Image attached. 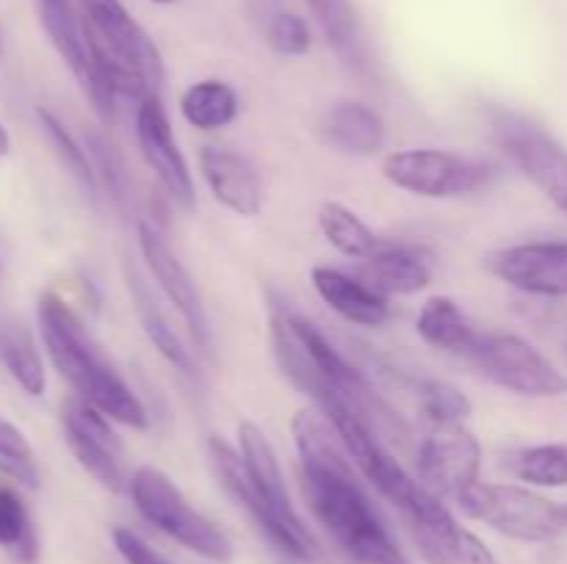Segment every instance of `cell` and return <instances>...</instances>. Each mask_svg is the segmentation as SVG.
<instances>
[{
	"mask_svg": "<svg viewBox=\"0 0 567 564\" xmlns=\"http://www.w3.org/2000/svg\"><path fill=\"white\" fill-rule=\"evenodd\" d=\"M291 435L302 495L327 534L358 564H408L324 412L316 407L299 409Z\"/></svg>",
	"mask_w": 567,
	"mask_h": 564,
	"instance_id": "obj_1",
	"label": "cell"
},
{
	"mask_svg": "<svg viewBox=\"0 0 567 564\" xmlns=\"http://www.w3.org/2000/svg\"><path fill=\"white\" fill-rule=\"evenodd\" d=\"M208 464L216 484L249 514L277 551L297 562H313L319 556L313 534L288 495L275 446L258 424H238V451L219 435L210 437Z\"/></svg>",
	"mask_w": 567,
	"mask_h": 564,
	"instance_id": "obj_2",
	"label": "cell"
},
{
	"mask_svg": "<svg viewBox=\"0 0 567 564\" xmlns=\"http://www.w3.org/2000/svg\"><path fill=\"white\" fill-rule=\"evenodd\" d=\"M37 315L44 352L55 370L70 382L75 396L109 415L114 424L138 431L150 429V412L144 401L105 357L75 310L55 293H44L39 299Z\"/></svg>",
	"mask_w": 567,
	"mask_h": 564,
	"instance_id": "obj_3",
	"label": "cell"
},
{
	"mask_svg": "<svg viewBox=\"0 0 567 564\" xmlns=\"http://www.w3.org/2000/svg\"><path fill=\"white\" fill-rule=\"evenodd\" d=\"M127 492H131L136 512L150 525L172 536L177 545L197 553V556L210 558V562H230L233 558L230 536L214 520L205 518L199 509H194L181 492V487L164 470L153 468V464L136 468L131 473Z\"/></svg>",
	"mask_w": 567,
	"mask_h": 564,
	"instance_id": "obj_4",
	"label": "cell"
},
{
	"mask_svg": "<svg viewBox=\"0 0 567 564\" xmlns=\"http://www.w3.org/2000/svg\"><path fill=\"white\" fill-rule=\"evenodd\" d=\"M487 119L509 164L567 219V149L520 111L491 108Z\"/></svg>",
	"mask_w": 567,
	"mask_h": 564,
	"instance_id": "obj_5",
	"label": "cell"
},
{
	"mask_svg": "<svg viewBox=\"0 0 567 564\" xmlns=\"http://www.w3.org/2000/svg\"><path fill=\"white\" fill-rule=\"evenodd\" d=\"M454 503L468 518L520 542H551L567 525L559 503L518 484L476 481Z\"/></svg>",
	"mask_w": 567,
	"mask_h": 564,
	"instance_id": "obj_6",
	"label": "cell"
},
{
	"mask_svg": "<svg viewBox=\"0 0 567 564\" xmlns=\"http://www.w3.org/2000/svg\"><path fill=\"white\" fill-rule=\"evenodd\" d=\"M465 359L502 390L526 398H559L567 376L540 348L513 332H480Z\"/></svg>",
	"mask_w": 567,
	"mask_h": 564,
	"instance_id": "obj_7",
	"label": "cell"
},
{
	"mask_svg": "<svg viewBox=\"0 0 567 564\" xmlns=\"http://www.w3.org/2000/svg\"><path fill=\"white\" fill-rule=\"evenodd\" d=\"M382 175L399 191L424 199H457L491 182L493 166L452 149H396L382 160Z\"/></svg>",
	"mask_w": 567,
	"mask_h": 564,
	"instance_id": "obj_8",
	"label": "cell"
},
{
	"mask_svg": "<svg viewBox=\"0 0 567 564\" xmlns=\"http://www.w3.org/2000/svg\"><path fill=\"white\" fill-rule=\"evenodd\" d=\"M78 6H81L83 39L103 48L120 64L136 72L147 83L150 92L161 94L166 77L164 55L153 36L125 9V3L122 0H78Z\"/></svg>",
	"mask_w": 567,
	"mask_h": 564,
	"instance_id": "obj_9",
	"label": "cell"
},
{
	"mask_svg": "<svg viewBox=\"0 0 567 564\" xmlns=\"http://www.w3.org/2000/svg\"><path fill=\"white\" fill-rule=\"evenodd\" d=\"M136 241L150 274L155 276V282H158V288L164 291V296L169 299V304L177 310L183 324H186L192 343L199 348V354L210 357L214 332H210L208 310H205L203 293H199L192 271L183 265V260L177 258V252L172 249V243L166 241V236L158 230L155 221L138 219Z\"/></svg>",
	"mask_w": 567,
	"mask_h": 564,
	"instance_id": "obj_10",
	"label": "cell"
},
{
	"mask_svg": "<svg viewBox=\"0 0 567 564\" xmlns=\"http://www.w3.org/2000/svg\"><path fill=\"white\" fill-rule=\"evenodd\" d=\"M61 429L64 442L75 462L109 492H125L131 476L125 470V448L111 426L109 415L100 412L83 398L72 396L61 407Z\"/></svg>",
	"mask_w": 567,
	"mask_h": 564,
	"instance_id": "obj_11",
	"label": "cell"
},
{
	"mask_svg": "<svg viewBox=\"0 0 567 564\" xmlns=\"http://www.w3.org/2000/svg\"><path fill=\"white\" fill-rule=\"evenodd\" d=\"M482 473V442L465 424H437L419 448V479L435 495L457 501Z\"/></svg>",
	"mask_w": 567,
	"mask_h": 564,
	"instance_id": "obj_12",
	"label": "cell"
},
{
	"mask_svg": "<svg viewBox=\"0 0 567 564\" xmlns=\"http://www.w3.org/2000/svg\"><path fill=\"white\" fill-rule=\"evenodd\" d=\"M136 142L142 149L144 164L153 169L164 191L181 205L183 210H192L197 202V188H194L192 169L177 147L175 130H172L169 114L161 100V94H147L136 105Z\"/></svg>",
	"mask_w": 567,
	"mask_h": 564,
	"instance_id": "obj_13",
	"label": "cell"
},
{
	"mask_svg": "<svg viewBox=\"0 0 567 564\" xmlns=\"http://www.w3.org/2000/svg\"><path fill=\"white\" fill-rule=\"evenodd\" d=\"M493 274L515 291L529 296L565 299L567 296V243L535 241L502 249L491 260Z\"/></svg>",
	"mask_w": 567,
	"mask_h": 564,
	"instance_id": "obj_14",
	"label": "cell"
},
{
	"mask_svg": "<svg viewBox=\"0 0 567 564\" xmlns=\"http://www.w3.org/2000/svg\"><path fill=\"white\" fill-rule=\"evenodd\" d=\"M199 171L210 197L241 219H252L264 210V180L247 155L227 147L199 149Z\"/></svg>",
	"mask_w": 567,
	"mask_h": 564,
	"instance_id": "obj_15",
	"label": "cell"
},
{
	"mask_svg": "<svg viewBox=\"0 0 567 564\" xmlns=\"http://www.w3.org/2000/svg\"><path fill=\"white\" fill-rule=\"evenodd\" d=\"M310 282H313V291L319 293L321 302L336 310L349 324L382 326L391 318L388 296L365 285L360 276H349L347 271L332 269V265H313Z\"/></svg>",
	"mask_w": 567,
	"mask_h": 564,
	"instance_id": "obj_16",
	"label": "cell"
},
{
	"mask_svg": "<svg viewBox=\"0 0 567 564\" xmlns=\"http://www.w3.org/2000/svg\"><path fill=\"white\" fill-rule=\"evenodd\" d=\"M360 280L382 296H413L432 282V263L421 249L388 241L374 258L363 260Z\"/></svg>",
	"mask_w": 567,
	"mask_h": 564,
	"instance_id": "obj_17",
	"label": "cell"
},
{
	"mask_svg": "<svg viewBox=\"0 0 567 564\" xmlns=\"http://www.w3.org/2000/svg\"><path fill=\"white\" fill-rule=\"evenodd\" d=\"M125 280H127V291H131L133 307H136L138 324H142L144 335L147 341L153 343L155 352L177 370L186 379H197V357L192 354V348L183 343V337L177 335V330L172 326L169 315L161 310L158 299L153 296V291L147 288V282L138 276V271L125 269Z\"/></svg>",
	"mask_w": 567,
	"mask_h": 564,
	"instance_id": "obj_18",
	"label": "cell"
},
{
	"mask_svg": "<svg viewBox=\"0 0 567 564\" xmlns=\"http://www.w3.org/2000/svg\"><path fill=\"white\" fill-rule=\"evenodd\" d=\"M37 9L50 44L61 55V61L70 66L78 86L89 97V88H92V61H89L86 39H83L81 11L72 6V0H37Z\"/></svg>",
	"mask_w": 567,
	"mask_h": 564,
	"instance_id": "obj_19",
	"label": "cell"
},
{
	"mask_svg": "<svg viewBox=\"0 0 567 564\" xmlns=\"http://www.w3.org/2000/svg\"><path fill=\"white\" fill-rule=\"evenodd\" d=\"M324 136L347 155H374L385 144V119L371 105L343 100L324 116Z\"/></svg>",
	"mask_w": 567,
	"mask_h": 564,
	"instance_id": "obj_20",
	"label": "cell"
},
{
	"mask_svg": "<svg viewBox=\"0 0 567 564\" xmlns=\"http://www.w3.org/2000/svg\"><path fill=\"white\" fill-rule=\"evenodd\" d=\"M415 332H419L426 346L437 348V352L463 354V357L474 346L476 335H480V330H474L468 315L449 296L426 299L419 318H415Z\"/></svg>",
	"mask_w": 567,
	"mask_h": 564,
	"instance_id": "obj_21",
	"label": "cell"
},
{
	"mask_svg": "<svg viewBox=\"0 0 567 564\" xmlns=\"http://www.w3.org/2000/svg\"><path fill=\"white\" fill-rule=\"evenodd\" d=\"M305 3L313 11L327 44L336 50L338 59L349 70L363 72L369 66V61H365L363 31H360V20L352 0H305Z\"/></svg>",
	"mask_w": 567,
	"mask_h": 564,
	"instance_id": "obj_22",
	"label": "cell"
},
{
	"mask_svg": "<svg viewBox=\"0 0 567 564\" xmlns=\"http://www.w3.org/2000/svg\"><path fill=\"white\" fill-rule=\"evenodd\" d=\"M238 111H241L238 92L227 81H219V77H205V81L192 83L181 94L183 119L197 127V130H221V127L236 122Z\"/></svg>",
	"mask_w": 567,
	"mask_h": 564,
	"instance_id": "obj_23",
	"label": "cell"
},
{
	"mask_svg": "<svg viewBox=\"0 0 567 564\" xmlns=\"http://www.w3.org/2000/svg\"><path fill=\"white\" fill-rule=\"evenodd\" d=\"M319 230L332 249L349 260H369L385 247V238L377 236L352 208L341 202H324L319 208Z\"/></svg>",
	"mask_w": 567,
	"mask_h": 564,
	"instance_id": "obj_24",
	"label": "cell"
},
{
	"mask_svg": "<svg viewBox=\"0 0 567 564\" xmlns=\"http://www.w3.org/2000/svg\"><path fill=\"white\" fill-rule=\"evenodd\" d=\"M0 363L28 396H42L48 387L42 354L20 321H0Z\"/></svg>",
	"mask_w": 567,
	"mask_h": 564,
	"instance_id": "obj_25",
	"label": "cell"
},
{
	"mask_svg": "<svg viewBox=\"0 0 567 564\" xmlns=\"http://www.w3.org/2000/svg\"><path fill=\"white\" fill-rule=\"evenodd\" d=\"M0 547L22 564L37 562L39 540L25 501L11 487L0 484Z\"/></svg>",
	"mask_w": 567,
	"mask_h": 564,
	"instance_id": "obj_26",
	"label": "cell"
},
{
	"mask_svg": "<svg viewBox=\"0 0 567 564\" xmlns=\"http://www.w3.org/2000/svg\"><path fill=\"white\" fill-rule=\"evenodd\" d=\"M37 116L39 122H42L44 136L50 138L53 149L59 153L61 164H64L66 169H70V175L81 182L83 191H89V197H97L100 180H97V171H94L92 158H89V149L83 147L70 130H66V125L53 114V111L39 108Z\"/></svg>",
	"mask_w": 567,
	"mask_h": 564,
	"instance_id": "obj_27",
	"label": "cell"
},
{
	"mask_svg": "<svg viewBox=\"0 0 567 564\" xmlns=\"http://www.w3.org/2000/svg\"><path fill=\"white\" fill-rule=\"evenodd\" d=\"M513 473L532 487H567V446L543 442L524 448L509 462Z\"/></svg>",
	"mask_w": 567,
	"mask_h": 564,
	"instance_id": "obj_28",
	"label": "cell"
},
{
	"mask_svg": "<svg viewBox=\"0 0 567 564\" xmlns=\"http://www.w3.org/2000/svg\"><path fill=\"white\" fill-rule=\"evenodd\" d=\"M419 398H421V409H424L426 418L432 420V426L465 424V418L474 412L471 398L465 396L463 390H457V387L441 379H421Z\"/></svg>",
	"mask_w": 567,
	"mask_h": 564,
	"instance_id": "obj_29",
	"label": "cell"
},
{
	"mask_svg": "<svg viewBox=\"0 0 567 564\" xmlns=\"http://www.w3.org/2000/svg\"><path fill=\"white\" fill-rule=\"evenodd\" d=\"M0 473L11 476V479L31 487V490L39 487V468L37 459H33V448L28 446L25 435L6 418H0Z\"/></svg>",
	"mask_w": 567,
	"mask_h": 564,
	"instance_id": "obj_30",
	"label": "cell"
},
{
	"mask_svg": "<svg viewBox=\"0 0 567 564\" xmlns=\"http://www.w3.org/2000/svg\"><path fill=\"white\" fill-rule=\"evenodd\" d=\"M266 42L275 53L288 55V59H299V55L310 53V44H313V36H310V25L305 22V17H299L297 11L277 9L275 14H269L264 20Z\"/></svg>",
	"mask_w": 567,
	"mask_h": 564,
	"instance_id": "obj_31",
	"label": "cell"
},
{
	"mask_svg": "<svg viewBox=\"0 0 567 564\" xmlns=\"http://www.w3.org/2000/svg\"><path fill=\"white\" fill-rule=\"evenodd\" d=\"M86 149L89 158H92L94 171H97V180L105 191L111 194L114 202H125L127 199V171L122 164L120 153L114 149V144L105 142L97 130L86 133Z\"/></svg>",
	"mask_w": 567,
	"mask_h": 564,
	"instance_id": "obj_32",
	"label": "cell"
},
{
	"mask_svg": "<svg viewBox=\"0 0 567 564\" xmlns=\"http://www.w3.org/2000/svg\"><path fill=\"white\" fill-rule=\"evenodd\" d=\"M111 540H114L116 553L125 558V564H172L164 553L155 551L142 534H136V531L127 529V525H116V529L111 531Z\"/></svg>",
	"mask_w": 567,
	"mask_h": 564,
	"instance_id": "obj_33",
	"label": "cell"
},
{
	"mask_svg": "<svg viewBox=\"0 0 567 564\" xmlns=\"http://www.w3.org/2000/svg\"><path fill=\"white\" fill-rule=\"evenodd\" d=\"M449 558H452V564H498L491 547L474 531L465 529V525L454 531L452 545H449Z\"/></svg>",
	"mask_w": 567,
	"mask_h": 564,
	"instance_id": "obj_34",
	"label": "cell"
},
{
	"mask_svg": "<svg viewBox=\"0 0 567 564\" xmlns=\"http://www.w3.org/2000/svg\"><path fill=\"white\" fill-rule=\"evenodd\" d=\"M11 149V142H9V133H6V127L0 125V155H6Z\"/></svg>",
	"mask_w": 567,
	"mask_h": 564,
	"instance_id": "obj_35",
	"label": "cell"
},
{
	"mask_svg": "<svg viewBox=\"0 0 567 564\" xmlns=\"http://www.w3.org/2000/svg\"><path fill=\"white\" fill-rule=\"evenodd\" d=\"M150 3H158V6H169V3H177V0H150Z\"/></svg>",
	"mask_w": 567,
	"mask_h": 564,
	"instance_id": "obj_36",
	"label": "cell"
},
{
	"mask_svg": "<svg viewBox=\"0 0 567 564\" xmlns=\"http://www.w3.org/2000/svg\"><path fill=\"white\" fill-rule=\"evenodd\" d=\"M559 509H563V518H565V523H567V503H559Z\"/></svg>",
	"mask_w": 567,
	"mask_h": 564,
	"instance_id": "obj_37",
	"label": "cell"
},
{
	"mask_svg": "<svg viewBox=\"0 0 567 564\" xmlns=\"http://www.w3.org/2000/svg\"><path fill=\"white\" fill-rule=\"evenodd\" d=\"M0 55H3V28H0Z\"/></svg>",
	"mask_w": 567,
	"mask_h": 564,
	"instance_id": "obj_38",
	"label": "cell"
}]
</instances>
